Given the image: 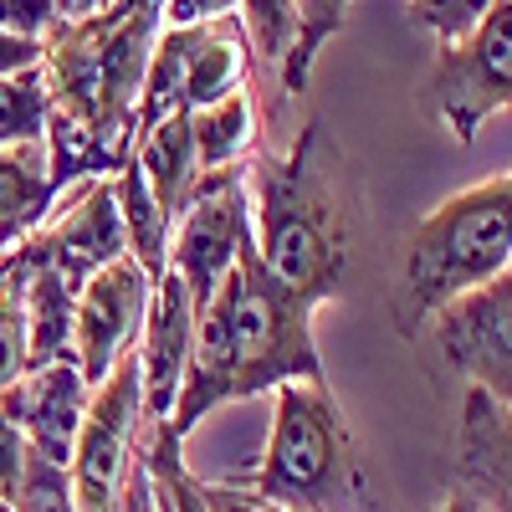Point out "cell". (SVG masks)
Instances as JSON below:
<instances>
[{"mask_svg":"<svg viewBox=\"0 0 512 512\" xmlns=\"http://www.w3.org/2000/svg\"><path fill=\"white\" fill-rule=\"evenodd\" d=\"M313 313L318 308L308 297H297L287 282H277L262 267L256 246H246L236 267L226 272V282L200 308L190 369L164 425L185 441L200 420H210L231 400L277 395L282 384H303V379H328Z\"/></svg>","mask_w":512,"mask_h":512,"instance_id":"cell-1","label":"cell"},{"mask_svg":"<svg viewBox=\"0 0 512 512\" xmlns=\"http://www.w3.org/2000/svg\"><path fill=\"white\" fill-rule=\"evenodd\" d=\"M246 190L262 267L313 308L333 303L354 267V200L328 123L308 118L287 154H251Z\"/></svg>","mask_w":512,"mask_h":512,"instance_id":"cell-2","label":"cell"},{"mask_svg":"<svg viewBox=\"0 0 512 512\" xmlns=\"http://www.w3.org/2000/svg\"><path fill=\"white\" fill-rule=\"evenodd\" d=\"M241 492L272 512H390L328 379L277 390L262 461Z\"/></svg>","mask_w":512,"mask_h":512,"instance_id":"cell-3","label":"cell"},{"mask_svg":"<svg viewBox=\"0 0 512 512\" xmlns=\"http://www.w3.org/2000/svg\"><path fill=\"white\" fill-rule=\"evenodd\" d=\"M512 267V175H492L441 200L410 236L395 323L415 333L461 292Z\"/></svg>","mask_w":512,"mask_h":512,"instance_id":"cell-4","label":"cell"},{"mask_svg":"<svg viewBox=\"0 0 512 512\" xmlns=\"http://www.w3.org/2000/svg\"><path fill=\"white\" fill-rule=\"evenodd\" d=\"M431 103L456 144H472L482 123L512 113V0H492V11L456 47L436 52Z\"/></svg>","mask_w":512,"mask_h":512,"instance_id":"cell-5","label":"cell"},{"mask_svg":"<svg viewBox=\"0 0 512 512\" xmlns=\"http://www.w3.org/2000/svg\"><path fill=\"white\" fill-rule=\"evenodd\" d=\"M139 436H144V384H139V359L128 354L93 390L88 415H82L77 451L67 466L77 512H113L118 507V487H123L128 461L139 451Z\"/></svg>","mask_w":512,"mask_h":512,"instance_id":"cell-6","label":"cell"},{"mask_svg":"<svg viewBox=\"0 0 512 512\" xmlns=\"http://www.w3.org/2000/svg\"><path fill=\"white\" fill-rule=\"evenodd\" d=\"M251 246V190H246V164L221 169V175H200L195 195L175 216L169 231V272H175L195 303L205 308L210 292L226 282L236 256Z\"/></svg>","mask_w":512,"mask_h":512,"instance_id":"cell-7","label":"cell"},{"mask_svg":"<svg viewBox=\"0 0 512 512\" xmlns=\"http://www.w3.org/2000/svg\"><path fill=\"white\" fill-rule=\"evenodd\" d=\"M149 297H154V277L134 262V256H118L113 267H103L98 277H88L77 287L72 364L82 369V379H88L93 390L118 369V359H128L139 349Z\"/></svg>","mask_w":512,"mask_h":512,"instance_id":"cell-8","label":"cell"},{"mask_svg":"<svg viewBox=\"0 0 512 512\" xmlns=\"http://www.w3.org/2000/svg\"><path fill=\"white\" fill-rule=\"evenodd\" d=\"M436 344L472 390L512 400V267L436 313Z\"/></svg>","mask_w":512,"mask_h":512,"instance_id":"cell-9","label":"cell"},{"mask_svg":"<svg viewBox=\"0 0 512 512\" xmlns=\"http://www.w3.org/2000/svg\"><path fill=\"white\" fill-rule=\"evenodd\" d=\"M21 251L31 256L36 267H52L67 287H82L88 277H98L103 267H113L118 256H128L113 185L108 180L77 185V200L62 210L52 226H41L36 236H26Z\"/></svg>","mask_w":512,"mask_h":512,"instance_id":"cell-10","label":"cell"},{"mask_svg":"<svg viewBox=\"0 0 512 512\" xmlns=\"http://www.w3.org/2000/svg\"><path fill=\"white\" fill-rule=\"evenodd\" d=\"M88 400H93V384L82 379V369L72 359H57V364H41L26 379H16L0 395V415L26 436L31 456L52 461V466H72Z\"/></svg>","mask_w":512,"mask_h":512,"instance_id":"cell-11","label":"cell"},{"mask_svg":"<svg viewBox=\"0 0 512 512\" xmlns=\"http://www.w3.org/2000/svg\"><path fill=\"white\" fill-rule=\"evenodd\" d=\"M195 323H200V303L195 292L164 272L154 282V297H149V318H144V333H139V384H144V420L159 425L169 420L180 400V384H185V369H190V349H195Z\"/></svg>","mask_w":512,"mask_h":512,"instance_id":"cell-12","label":"cell"},{"mask_svg":"<svg viewBox=\"0 0 512 512\" xmlns=\"http://www.w3.org/2000/svg\"><path fill=\"white\" fill-rule=\"evenodd\" d=\"M456 497L472 512H512V400L466 390L456 441Z\"/></svg>","mask_w":512,"mask_h":512,"instance_id":"cell-13","label":"cell"},{"mask_svg":"<svg viewBox=\"0 0 512 512\" xmlns=\"http://www.w3.org/2000/svg\"><path fill=\"white\" fill-rule=\"evenodd\" d=\"M52 200H57V185L47 169V144L0 149V256L41 231Z\"/></svg>","mask_w":512,"mask_h":512,"instance_id":"cell-14","label":"cell"},{"mask_svg":"<svg viewBox=\"0 0 512 512\" xmlns=\"http://www.w3.org/2000/svg\"><path fill=\"white\" fill-rule=\"evenodd\" d=\"M134 164L144 169L149 190L169 210V221L185 210V200L200 185V159H195V134H190V113H169L149 128H139L134 139Z\"/></svg>","mask_w":512,"mask_h":512,"instance_id":"cell-15","label":"cell"},{"mask_svg":"<svg viewBox=\"0 0 512 512\" xmlns=\"http://www.w3.org/2000/svg\"><path fill=\"white\" fill-rule=\"evenodd\" d=\"M241 88H251V47H246L236 16L216 26H195V47L185 67V113L210 108Z\"/></svg>","mask_w":512,"mask_h":512,"instance_id":"cell-16","label":"cell"},{"mask_svg":"<svg viewBox=\"0 0 512 512\" xmlns=\"http://www.w3.org/2000/svg\"><path fill=\"white\" fill-rule=\"evenodd\" d=\"M108 185H113V200H118V221H123L128 256H134V262L159 282L169 272V231H175V221H169V210L149 190V180H144V169L134 164V154L113 169Z\"/></svg>","mask_w":512,"mask_h":512,"instance_id":"cell-17","label":"cell"},{"mask_svg":"<svg viewBox=\"0 0 512 512\" xmlns=\"http://www.w3.org/2000/svg\"><path fill=\"white\" fill-rule=\"evenodd\" d=\"M190 134H195V159H200V175H221V169H241L251 164L256 149V103L251 88L195 108L190 113Z\"/></svg>","mask_w":512,"mask_h":512,"instance_id":"cell-18","label":"cell"},{"mask_svg":"<svg viewBox=\"0 0 512 512\" xmlns=\"http://www.w3.org/2000/svg\"><path fill=\"white\" fill-rule=\"evenodd\" d=\"M236 26L251 47V62L287 72L297 52V6L292 0H236Z\"/></svg>","mask_w":512,"mask_h":512,"instance_id":"cell-19","label":"cell"},{"mask_svg":"<svg viewBox=\"0 0 512 512\" xmlns=\"http://www.w3.org/2000/svg\"><path fill=\"white\" fill-rule=\"evenodd\" d=\"M292 6H297V52H292L287 72H282V88L297 98V93H308L313 67H318L328 41L344 31L354 0H292Z\"/></svg>","mask_w":512,"mask_h":512,"instance_id":"cell-20","label":"cell"},{"mask_svg":"<svg viewBox=\"0 0 512 512\" xmlns=\"http://www.w3.org/2000/svg\"><path fill=\"white\" fill-rule=\"evenodd\" d=\"M47 134V77L41 67L0 77V149L41 144Z\"/></svg>","mask_w":512,"mask_h":512,"instance_id":"cell-21","label":"cell"},{"mask_svg":"<svg viewBox=\"0 0 512 512\" xmlns=\"http://www.w3.org/2000/svg\"><path fill=\"white\" fill-rule=\"evenodd\" d=\"M31 374V338H26V303L21 287L0 282V395Z\"/></svg>","mask_w":512,"mask_h":512,"instance_id":"cell-22","label":"cell"},{"mask_svg":"<svg viewBox=\"0 0 512 512\" xmlns=\"http://www.w3.org/2000/svg\"><path fill=\"white\" fill-rule=\"evenodd\" d=\"M52 0H0V31L47 41L52 36Z\"/></svg>","mask_w":512,"mask_h":512,"instance_id":"cell-23","label":"cell"},{"mask_svg":"<svg viewBox=\"0 0 512 512\" xmlns=\"http://www.w3.org/2000/svg\"><path fill=\"white\" fill-rule=\"evenodd\" d=\"M26 461H31V446L16 425L0 415V502H16L21 492V477H26Z\"/></svg>","mask_w":512,"mask_h":512,"instance_id":"cell-24","label":"cell"},{"mask_svg":"<svg viewBox=\"0 0 512 512\" xmlns=\"http://www.w3.org/2000/svg\"><path fill=\"white\" fill-rule=\"evenodd\" d=\"M164 26H216L236 16V0H159Z\"/></svg>","mask_w":512,"mask_h":512,"instance_id":"cell-25","label":"cell"},{"mask_svg":"<svg viewBox=\"0 0 512 512\" xmlns=\"http://www.w3.org/2000/svg\"><path fill=\"white\" fill-rule=\"evenodd\" d=\"M123 6H128V0H52V21L57 26H88V21H103V16H113Z\"/></svg>","mask_w":512,"mask_h":512,"instance_id":"cell-26","label":"cell"},{"mask_svg":"<svg viewBox=\"0 0 512 512\" xmlns=\"http://www.w3.org/2000/svg\"><path fill=\"white\" fill-rule=\"evenodd\" d=\"M31 67H41V41L0 31V77H16V72H31Z\"/></svg>","mask_w":512,"mask_h":512,"instance_id":"cell-27","label":"cell"},{"mask_svg":"<svg viewBox=\"0 0 512 512\" xmlns=\"http://www.w3.org/2000/svg\"><path fill=\"white\" fill-rule=\"evenodd\" d=\"M431 512H472V507H466V502H461V497H456V492H451V497H446V502H441V507H431Z\"/></svg>","mask_w":512,"mask_h":512,"instance_id":"cell-28","label":"cell"},{"mask_svg":"<svg viewBox=\"0 0 512 512\" xmlns=\"http://www.w3.org/2000/svg\"><path fill=\"white\" fill-rule=\"evenodd\" d=\"M0 512H16V502H0Z\"/></svg>","mask_w":512,"mask_h":512,"instance_id":"cell-29","label":"cell"},{"mask_svg":"<svg viewBox=\"0 0 512 512\" xmlns=\"http://www.w3.org/2000/svg\"><path fill=\"white\" fill-rule=\"evenodd\" d=\"M159 497H164V492H159ZM159 512H164V507H159Z\"/></svg>","mask_w":512,"mask_h":512,"instance_id":"cell-30","label":"cell"}]
</instances>
